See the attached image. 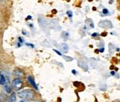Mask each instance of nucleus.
Instances as JSON below:
<instances>
[{
    "instance_id": "1",
    "label": "nucleus",
    "mask_w": 120,
    "mask_h": 102,
    "mask_svg": "<svg viewBox=\"0 0 120 102\" xmlns=\"http://www.w3.org/2000/svg\"><path fill=\"white\" fill-rule=\"evenodd\" d=\"M18 95L24 101H32L35 97V94L32 90L26 89L18 92Z\"/></svg>"
},
{
    "instance_id": "2",
    "label": "nucleus",
    "mask_w": 120,
    "mask_h": 102,
    "mask_svg": "<svg viewBox=\"0 0 120 102\" xmlns=\"http://www.w3.org/2000/svg\"><path fill=\"white\" fill-rule=\"evenodd\" d=\"M22 81L20 78H17L13 80L12 81V86L13 87L14 89H15L16 90H19L22 88Z\"/></svg>"
},
{
    "instance_id": "3",
    "label": "nucleus",
    "mask_w": 120,
    "mask_h": 102,
    "mask_svg": "<svg viewBox=\"0 0 120 102\" xmlns=\"http://www.w3.org/2000/svg\"><path fill=\"white\" fill-rule=\"evenodd\" d=\"M27 81H28V83L34 88H35L37 90H38V88H37V84H36V83H35V81H34V78L32 77V76H29L28 77H27Z\"/></svg>"
},
{
    "instance_id": "4",
    "label": "nucleus",
    "mask_w": 120,
    "mask_h": 102,
    "mask_svg": "<svg viewBox=\"0 0 120 102\" xmlns=\"http://www.w3.org/2000/svg\"><path fill=\"white\" fill-rule=\"evenodd\" d=\"M6 84H8L7 83V78H6V77L5 76L4 74H0V85H5Z\"/></svg>"
},
{
    "instance_id": "5",
    "label": "nucleus",
    "mask_w": 120,
    "mask_h": 102,
    "mask_svg": "<svg viewBox=\"0 0 120 102\" xmlns=\"http://www.w3.org/2000/svg\"><path fill=\"white\" fill-rule=\"evenodd\" d=\"M60 50L63 52V53H68V50H69V48H68V46L65 43H62L61 46H60Z\"/></svg>"
},
{
    "instance_id": "6",
    "label": "nucleus",
    "mask_w": 120,
    "mask_h": 102,
    "mask_svg": "<svg viewBox=\"0 0 120 102\" xmlns=\"http://www.w3.org/2000/svg\"><path fill=\"white\" fill-rule=\"evenodd\" d=\"M15 101H16V95L15 92H13L11 94V95L10 96L8 102H15Z\"/></svg>"
},
{
    "instance_id": "7",
    "label": "nucleus",
    "mask_w": 120,
    "mask_h": 102,
    "mask_svg": "<svg viewBox=\"0 0 120 102\" xmlns=\"http://www.w3.org/2000/svg\"><path fill=\"white\" fill-rule=\"evenodd\" d=\"M4 89H5V90H6V93H8V94H9V93H11V86L8 85V84H6V85H4Z\"/></svg>"
},
{
    "instance_id": "8",
    "label": "nucleus",
    "mask_w": 120,
    "mask_h": 102,
    "mask_svg": "<svg viewBox=\"0 0 120 102\" xmlns=\"http://www.w3.org/2000/svg\"><path fill=\"white\" fill-rule=\"evenodd\" d=\"M68 15L69 16V17H72V11H68Z\"/></svg>"
},
{
    "instance_id": "9",
    "label": "nucleus",
    "mask_w": 120,
    "mask_h": 102,
    "mask_svg": "<svg viewBox=\"0 0 120 102\" xmlns=\"http://www.w3.org/2000/svg\"><path fill=\"white\" fill-rule=\"evenodd\" d=\"M103 13H104L105 14H107V13H108V10H107L106 8H104V9L103 10Z\"/></svg>"
},
{
    "instance_id": "10",
    "label": "nucleus",
    "mask_w": 120,
    "mask_h": 102,
    "mask_svg": "<svg viewBox=\"0 0 120 102\" xmlns=\"http://www.w3.org/2000/svg\"><path fill=\"white\" fill-rule=\"evenodd\" d=\"M98 35V34L97 33H94V34H92V36H97Z\"/></svg>"
},
{
    "instance_id": "11",
    "label": "nucleus",
    "mask_w": 120,
    "mask_h": 102,
    "mask_svg": "<svg viewBox=\"0 0 120 102\" xmlns=\"http://www.w3.org/2000/svg\"><path fill=\"white\" fill-rule=\"evenodd\" d=\"M54 51H55V52H56V53H58V55H61V54H60V53H59V52H58L57 50H54Z\"/></svg>"
},
{
    "instance_id": "12",
    "label": "nucleus",
    "mask_w": 120,
    "mask_h": 102,
    "mask_svg": "<svg viewBox=\"0 0 120 102\" xmlns=\"http://www.w3.org/2000/svg\"><path fill=\"white\" fill-rule=\"evenodd\" d=\"M25 102L24 100H22V101H20V102Z\"/></svg>"
}]
</instances>
